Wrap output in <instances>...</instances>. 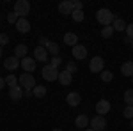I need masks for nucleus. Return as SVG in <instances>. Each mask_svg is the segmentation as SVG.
Instances as JSON below:
<instances>
[{
    "mask_svg": "<svg viewBox=\"0 0 133 131\" xmlns=\"http://www.w3.org/2000/svg\"><path fill=\"white\" fill-rule=\"evenodd\" d=\"M96 20L99 21L103 27H108V25H112L115 21V16H114V12L110 9H99L96 12Z\"/></svg>",
    "mask_w": 133,
    "mask_h": 131,
    "instance_id": "f257e3e1",
    "label": "nucleus"
},
{
    "mask_svg": "<svg viewBox=\"0 0 133 131\" xmlns=\"http://www.w3.org/2000/svg\"><path fill=\"white\" fill-rule=\"evenodd\" d=\"M18 83H20V87L23 91H32V89L37 85L34 74H30V73H21L20 78H18Z\"/></svg>",
    "mask_w": 133,
    "mask_h": 131,
    "instance_id": "f03ea898",
    "label": "nucleus"
},
{
    "mask_svg": "<svg viewBox=\"0 0 133 131\" xmlns=\"http://www.w3.org/2000/svg\"><path fill=\"white\" fill-rule=\"evenodd\" d=\"M14 12L18 18H25L30 12V2L29 0H16L14 2Z\"/></svg>",
    "mask_w": 133,
    "mask_h": 131,
    "instance_id": "7ed1b4c3",
    "label": "nucleus"
},
{
    "mask_svg": "<svg viewBox=\"0 0 133 131\" xmlns=\"http://www.w3.org/2000/svg\"><path fill=\"white\" fill-rule=\"evenodd\" d=\"M59 73H61V71L55 69V67H51L50 64H46V66L43 67V71H41L43 78H44L46 81H55V80H59Z\"/></svg>",
    "mask_w": 133,
    "mask_h": 131,
    "instance_id": "20e7f679",
    "label": "nucleus"
},
{
    "mask_svg": "<svg viewBox=\"0 0 133 131\" xmlns=\"http://www.w3.org/2000/svg\"><path fill=\"white\" fill-rule=\"evenodd\" d=\"M89 69L91 73H101L105 69V60H103V57H92L91 59V64H89Z\"/></svg>",
    "mask_w": 133,
    "mask_h": 131,
    "instance_id": "39448f33",
    "label": "nucleus"
},
{
    "mask_svg": "<svg viewBox=\"0 0 133 131\" xmlns=\"http://www.w3.org/2000/svg\"><path fill=\"white\" fill-rule=\"evenodd\" d=\"M91 128L94 131H105V128H107V119H105L103 115H96V117H92V119H91Z\"/></svg>",
    "mask_w": 133,
    "mask_h": 131,
    "instance_id": "423d86ee",
    "label": "nucleus"
},
{
    "mask_svg": "<svg viewBox=\"0 0 133 131\" xmlns=\"http://www.w3.org/2000/svg\"><path fill=\"white\" fill-rule=\"evenodd\" d=\"M110 108H112V105H110L108 99H99L96 103V113H98V115H103V117H105V115L110 112Z\"/></svg>",
    "mask_w": 133,
    "mask_h": 131,
    "instance_id": "0eeeda50",
    "label": "nucleus"
},
{
    "mask_svg": "<svg viewBox=\"0 0 133 131\" xmlns=\"http://www.w3.org/2000/svg\"><path fill=\"white\" fill-rule=\"evenodd\" d=\"M34 57H36V62L46 64V62H48V51H46L44 46H36V48H34Z\"/></svg>",
    "mask_w": 133,
    "mask_h": 131,
    "instance_id": "6e6552de",
    "label": "nucleus"
},
{
    "mask_svg": "<svg viewBox=\"0 0 133 131\" xmlns=\"http://www.w3.org/2000/svg\"><path fill=\"white\" fill-rule=\"evenodd\" d=\"M20 66H21V62L18 57H5V60H4V67L7 71H16Z\"/></svg>",
    "mask_w": 133,
    "mask_h": 131,
    "instance_id": "1a4fd4ad",
    "label": "nucleus"
},
{
    "mask_svg": "<svg viewBox=\"0 0 133 131\" xmlns=\"http://www.w3.org/2000/svg\"><path fill=\"white\" fill-rule=\"evenodd\" d=\"M21 69L25 73H30L32 74V71H36V59H32V57L21 59Z\"/></svg>",
    "mask_w": 133,
    "mask_h": 131,
    "instance_id": "9d476101",
    "label": "nucleus"
},
{
    "mask_svg": "<svg viewBox=\"0 0 133 131\" xmlns=\"http://www.w3.org/2000/svg\"><path fill=\"white\" fill-rule=\"evenodd\" d=\"M75 126H76V128H80L82 131H83V129H87V128L91 126V119H89L85 113H80V115L75 119Z\"/></svg>",
    "mask_w": 133,
    "mask_h": 131,
    "instance_id": "9b49d317",
    "label": "nucleus"
},
{
    "mask_svg": "<svg viewBox=\"0 0 133 131\" xmlns=\"http://www.w3.org/2000/svg\"><path fill=\"white\" fill-rule=\"evenodd\" d=\"M59 11H61V14H64V16L73 14V11H75L73 2H71V0H62L61 4H59Z\"/></svg>",
    "mask_w": 133,
    "mask_h": 131,
    "instance_id": "f8f14e48",
    "label": "nucleus"
},
{
    "mask_svg": "<svg viewBox=\"0 0 133 131\" xmlns=\"http://www.w3.org/2000/svg\"><path fill=\"white\" fill-rule=\"evenodd\" d=\"M73 57H75L76 60H83V59L87 57V48H85L83 44H76V46L73 48Z\"/></svg>",
    "mask_w": 133,
    "mask_h": 131,
    "instance_id": "ddd939ff",
    "label": "nucleus"
},
{
    "mask_svg": "<svg viewBox=\"0 0 133 131\" xmlns=\"http://www.w3.org/2000/svg\"><path fill=\"white\" fill-rule=\"evenodd\" d=\"M23 94H25V91L21 89L20 85H16V87H11L9 89V98L12 101H20L23 99Z\"/></svg>",
    "mask_w": 133,
    "mask_h": 131,
    "instance_id": "4468645a",
    "label": "nucleus"
},
{
    "mask_svg": "<svg viewBox=\"0 0 133 131\" xmlns=\"http://www.w3.org/2000/svg\"><path fill=\"white\" fill-rule=\"evenodd\" d=\"M16 30L20 32V34H27V32L30 30V21L27 20V18H20V20L16 21Z\"/></svg>",
    "mask_w": 133,
    "mask_h": 131,
    "instance_id": "2eb2a0df",
    "label": "nucleus"
},
{
    "mask_svg": "<svg viewBox=\"0 0 133 131\" xmlns=\"http://www.w3.org/2000/svg\"><path fill=\"white\" fill-rule=\"evenodd\" d=\"M64 43H66L68 46L75 48V46L78 44V36H76L75 32H68V34H64Z\"/></svg>",
    "mask_w": 133,
    "mask_h": 131,
    "instance_id": "dca6fc26",
    "label": "nucleus"
},
{
    "mask_svg": "<svg viewBox=\"0 0 133 131\" xmlns=\"http://www.w3.org/2000/svg\"><path fill=\"white\" fill-rule=\"evenodd\" d=\"M59 81H61V85H71V81H73V74L71 73H68V71L64 69V71H61L59 73Z\"/></svg>",
    "mask_w": 133,
    "mask_h": 131,
    "instance_id": "f3484780",
    "label": "nucleus"
},
{
    "mask_svg": "<svg viewBox=\"0 0 133 131\" xmlns=\"http://www.w3.org/2000/svg\"><path fill=\"white\" fill-rule=\"evenodd\" d=\"M66 101H68V105H69V106H78V105H80V101H82V98H80V94H78V92H69V94H68V98H66Z\"/></svg>",
    "mask_w": 133,
    "mask_h": 131,
    "instance_id": "a211bd4d",
    "label": "nucleus"
},
{
    "mask_svg": "<svg viewBox=\"0 0 133 131\" xmlns=\"http://www.w3.org/2000/svg\"><path fill=\"white\" fill-rule=\"evenodd\" d=\"M121 74L133 78V62H124L123 66H121Z\"/></svg>",
    "mask_w": 133,
    "mask_h": 131,
    "instance_id": "6ab92c4d",
    "label": "nucleus"
},
{
    "mask_svg": "<svg viewBox=\"0 0 133 131\" xmlns=\"http://www.w3.org/2000/svg\"><path fill=\"white\" fill-rule=\"evenodd\" d=\"M112 27H114V30L115 32H126V21L124 20H121V18H115V21L112 23Z\"/></svg>",
    "mask_w": 133,
    "mask_h": 131,
    "instance_id": "aec40b11",
    "label": "nucleus"
},
{
    "mask_svg": "<svg viewBox=\"0 0 133 131\" xmlns=\"http://www.w3.org/2000/svg\"><path fill=\"white\" fill-rule=\"evenodd\" d=\"M46 51H48V53H51V57H59V51H61V46H59L57 43H53V41H50V43H48V46H46Z\"/></svg>",
    "mask_w": 133,
    "mask_h": 131,
    "instance_id": "412c9836",
    "label": "nucleus"
},
{
    "mask_svg": "<svg viewBox=\"0 0 133 131\" xmlns=\"http://www.w3.org/2000/svg\"><path fill=\"white\" fill-rule=\"evenodd\" d=\"M32 96H34V98H39V99L44 98V96H46V87H44V85H36V87L32 89Z\"/></svg>",
    "mask_w": 133,
    "mask_h": 131,
    "instance_id": "4be33fe9",
    "label": "nucleus"
},
{
    "mask_svg": "<svg viewBox=\"0 0 133 131\" xmlns=\"http://www.w3.org/2000/svg\"><path fill=\"white\" fill-rule=\"evenodd\" d=\"M27 51H29V48L25 46V44H18L16 48H14V57H18V59H25L27 57Z\"/></svg>",
    "mask_w": 133,
    "mask_h": 131,
    "instance_id": "5701e85b",
    "label": "nucleus"
},
{
    "mask_svg": "<svg viewBox=\"0 0 133 131\" xmlns=\"http://www.w3.org/2000/svg\"><path fill=\"white\" fill-rule=\"evenodd\" d=\"M114 32H115V30H114L112 25L103 27V29H101V37H103V39H108V37H112V36H114Z\"/></svg>",
    "mask_w": 133,
    "mask_h": 131,
    "instance_id": "b1692460",
    "label": "nucleus"
},
{
    "mask_svg": "<svg viewBox=\"0 0 133 131\" xmlns=\"http://www.w3.org/2000/svg\"><path fill=\"white\" fill-rule=\"evenodd\" d=\"M99 76H101V80L105 81V83H108V81L114 80V73L112 71H107V69H103L101 73H99Z\"/></svg>",
    "mask_w": 133,
    "mask_h": 131,
    "instance_id": "393cba45",
    "label": "nucleus"
},
{
    "mask_svg": "<svg viewBox=\"0 0 133 131\" xmlns=\"http://www.w3.org/2000/svg\"><path fill=\"white\" fill-rule=\"evenodd\" d=\"M5 83L9 85V89H11V87H16V85H18V78H16V74H7V76H5Z\"/></svg>",
    "mask_w": 133,
    "mask_h": 131,
    "instance_id": "a878e982",
    "label": "nucleus"
},
{
    "mask_svg": "<svg viewBox=\"0 0 133 131\" xmlns=\"http://www.w3.org/2000/svg\"><path fill=\"white\" fill-rule=\"evenodd\" d=\"M124 101H126V105L133 106V89H128L124 92Z\"/></svg>",
    "mask_w": 133,
    "mask_h": 131,
    "instance_id": "bb28decb",
    "label": "nucleus"
},
{
    "mask_svg": "<svg viewBox=\"0 0 133 131\" xmlns=\"http://www.w3.org/2000/svg\"><path fill=\"white\" fill-rule=\"evenodd\" d=\"M71 18L75 21H78V23H80V21H83V18H85V16H83V11H73Z\"/></svg>",
    "mask_w": 133,
    "mask_h": 131,
    "instance_id": "cd10ccee",
    "label": "nucleus"
},
{
    "mask_svg": "<svg viewBox=\"0 0 133 131\" xmlns=\"http://www.w3.org/2000/svg\"><path fill=\"white\" fill-rule=\"evenodd\" d=\"M48 64H50L51 67H55V69H59V66L62 64V59H61V57H51Z\"/></svg>",
    "mask_w": 133,
    "mask_h": 131,
    "instance_id": "c85d7f7f",
    "label": "nucleus"
},
{
    "mask_svg": "<svg viewBox=\"0 0 133 131\" xmlns=\"http://www.w3.org/2000/svg\"><path fill=\"white\" fill-rule=\"evenodd\" d=\"M123 115L126 117V119H130V121H131V119H133V106H130V105H126V108H124Z\"/></svg>",
    "mask_w": 133,
    "mask_h": 131,
    "instance_id": "c756f323",
    "label": "nucleus"
},
{
    "mask_svg": "<svg viewBox=\"0 0 133 131\" xmlns=\"http://www.w3.org/2000/svg\"><path fill=\"white\" fill-rule=\"evenodd\" d=\"M66 71H68V73H76V71H78V67H76V64H75V62H68V64H66Z\"/></svg>",
    "mask_w": 133,
    "mask_h": 131,
    "instance_id": "7c9ffc66",
    "label": "nucleus"
},
{
    "mask_svg": "<svg viewBox=\"0 0 133 131\" xmlns=\"http://www.w3.org/2000/svg\"><path fill=\"white\" fill-rule=\"evenodd\" d=\"M18 20H20V18L16 16V12H14V11L7 14V21H9V23H14V25H16V21H18Z\"/></svg>",
    "mask_w": 133,
    "mask_h": 131,
    "instance_id": "2f4dec72",
    "label": "nucleus"
},
{
    "mask_svg": "<svg viewBox=\"0 0 133 131\" xmlns=\"http://www.w3.org/2000/svg\"><path fill=\"white\" fill-rule=\"evenodd\" d=\"M9 43V36L7 34H0V46H5Z\"/></svg>",
    "mask_w": 133,
    "mask_h": 131,
    "instance_id": "473e14b6",
    "label": "nucleus"
},
{
    "mask_svg": "<svg viewBox=\"0 0 133 131\" xmlns=\"http://www.w3.org/2000/svg\"><path fill=\"white\" fill-rule=\"evenodd\" d=\"M126 37H130L133 41V23H130L128 27H126Z\"/></svg>",
    "mask_w": 133,
    "mask_h": 131,
    "instance_id": "72a5a7b5",
    "label": "nucleus"
},
{
    "mask_svg": "<svg viewBox=\"0 0 133 131\" xmlns=\"http://www.w3.org/2000/svg\"><path fill=\"white\" fill-rule=\"evenodd\" d=\"M73 7H75V11H82L83 9V4L80 2V0H75V2H73Z\"/></svg>",
    "mask_w": 133,
    "mask_h": 131,
    "instance_id": "f704fd0d",
    "label": "nucleus"
},
{
    "mask_svg": "<svg viewBox=\"0 0 133 131\" xmlns=\"http://www.w3.org/2000/svg\"><path fill=\"white\" fill-rule=\"evenodd\" d=\"M48 43H50V41L46 39V37H39V46H44V48H46V46H48Z\"/></svg>",
    "mask_w": 133,
    "mask_h": 131,
    "instance_id": "c9c22d12",
    "label": "nucleus"
},
{
    "mask_svg": "<svg viewBox=\"0 0 133 131\" xmlns=\"http://www.w3.org/2000/svg\"><path fill=\"white\" fill-rule=\"evenodd\" d=\"M4 87H5V78H2V76H0V91H2Z\"/></svg>",
    "mask_w": 133,
    "mask_h": 131,
    "instance_id": "e433bc0d",
    "label": "nucleus"
},
{
    "mask_svg": "<svg viewBox=\"0 0 133 131\" xmlns=\"http://www.w3.org/2000/svg\"><path fill=\"white\" fill-rule=\"evenodd\" d=\"M23 98H32V91H25V94H23Z\"/></svg>",
    "mask_w": 133,
    "mask_h": 131,
    "instance_id": "4c0bfd02",
    "label": "nucleus"
},
{
    "mask_svg": "<svg viewBox=\"0 0 133 131\" xmlns=\"http://www.w3.org/2000/svg\"><path fill=\"white\" fill-rule=\"evenodd\" d=\"M83 131H94V129H92V128H87V129H83Z\"/></svg>",
    "mask_w": 133,
    "mask_h": 131,
    "instance_id": "58836bf2",
    "label": "nucleus"
},
{
    "mask_svg": "<svg viewBox=\"0 0 133 131\" xmlns=\"http://www.w3.org/2000/svg\"><path fill=\"white\" fill-rule=\"evenodd\" d=\"M53 131H62V129H59V128H55V129H53Z\"/></svg>",
    "mask_w": 133,
    "mask_h": 131,
    "instance_id": "ea45409f",
    "label": "nucleus"
},
{
    "mask_svg": "<svg viewBox=\"0 0 133 131\" xmlns=\"http://www.w3.org/2000/svg\"><path fill=\"white\" fill-rule=\"evenodd\" d=\"M0 57H2V46H0Z\"/></svg>",
    "mask_w": 133,
    "mask_h": 131,
    "instance_id": "a19ab883",
    "label": "nucleus"
},
{
    "mask_svg": "<svg viewBox=\"0 0 133 131\" xmlns=\"http://www.w3.org/2000/svg\"><path fill=\"white\" fill-rule=\"evenodd\" d=\"M131 128H133V119H131Z\"/></svg>",
    "mask_w": 133,
    "mask_h": 131,
    "instance_id": "79ce46f5",
    "label": "nucleus"
},
{
    "mask_svg": "<svg viewBox=\"0 0 133 131\" xmlns=\"http://www.w3.org/2000/svg\"><path fill=\"white\" fill-rule=\"evenodd\" d=\"M131 48H133V41H131Z\"/></svg>",
    "mask_w": 133,
    "mask_h": 131,
    "instance_id": "37998d69",
    "label": "nucleus"
},
{
    "mask_svg": "<svg viewBox=\"0 0 133 131\" xmlns=\"http://www.w3.org/2000/svg\"><path fill=\"white\" fill-rule=\"evenodd\" d=\"M131 85H133V78H131Z\"/></svg>",
    "mask_w": 133,
    "mask_h": 131,
    "instance_id": "c03bdc74",
    "label": "nucleus"
}]
</instances>
